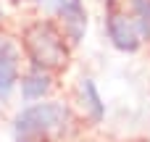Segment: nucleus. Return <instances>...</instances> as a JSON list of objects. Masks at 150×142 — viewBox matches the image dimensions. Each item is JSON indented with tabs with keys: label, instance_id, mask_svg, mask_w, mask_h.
Here are the masks:
<instances>
[{
	"label": "nucleus",
	"instance_id": "1",
	"mask_svg": "<svg viewBox=\"0 0 150 142\" xmlns=\"http://www.w3.org/2000/svg\"><path fill=\"white\" fill-rule=\"evenodd\" d=\"M21 45H24L29 63L37 69H45V71L66 69L69 55H71L63 29L50 18H37V21L26 24L24 34H21Z\"/></svg>",
	"mask_w": 150,
	"mask_h": 142
},
{
	"label": "nucleus",
	"instance_id": "2",
	"mask_svg": "<svg viewBox=\"0 0 150 142\" xmlns=\"http://www.w3.org/2000/svg\"><path fill=\"white\" fill-rule=\"evenodd\" d=\"M71 124H74L71 108L66 103H58V100L32 103V105L21 108L13 119L16 137H24L32 142L42 140V137H53V134H63Z\"/></svg>",
	"mask_w": 150,
	"mask_h": 142
},
{
	"label": "nucleus",
	"instance_id": "3",
	"mask_svg": "<svg viewBox=\"0 0 150 142\" xmlns=\"http://www.w3.org/2000/svg\"><path fill=\"white\" fill-rule=\"evenodd\" d=\"M105 32H108L111 45L121 53H137L142 45V37L134 26V18L129 13H124L121 8L105 13Z\"/></svg>",
	"mask_w": 150,
	"mask_h": 142
},
{
	"label": "nucleus",
	"instance_id": "4",
	"mask_svg": "<svg viewBox=\"0 0 150 142\" xmlns=\"http://www.w3.org/2000/svg\"><path fill=\"white\" fill-rule=\"evenodd\" d=\"M55 13H58V26L63 29L66 40L71 45L82 42L84 40V32H87V11H84V3L82 0H61L55 5Z\"/></svg>",
	"mask_w": 150,
	"mask_h": 142
},
{
	"label": "nucleus",
	"instance_id": "5",
	"mask_svg": "<svg viewBox=\"0 0 150 142\" xmlns=\"http://www.w3.org/2000/svg\"><path fill=\"white\" fill-rule=\"evenodd\" d=\"M18 69H21V50L16 47L13 40L0 37V97H8L18 84Z\"/></svg>",
	"mask_w": 150,
	"mask_h": 142
},
{
	"label": "nucleus",
	"instance_id": "6",
	"mask_svg": "<svg viewBox=\"0 0 150 142\" xmlns=\"http://www.w3.org/2000/svg\"><path fill=\"white\" fill-rule=\"evenodd\" d=\"M18 87H21V97H24L26 103L42 100V97L53 90V71H45V69L32 66L26 74L18 76Z\"/></svg>",
	"mask_w": 150,
	"mask_h": 142
},
{
	"label": "nucleus",
	"instance_id": "7",
	"mask_svg": "<svg viewBox=\"0 0 150 142\" xmlns=\"http://www.w3.org/2000/svg\"><path fill=\"white\" fill-rule=\"evenodd\" d=\"M82 103H84V111L90 113V119L95 124H100L105 119V103L98 92V84L92 79H82Z\"/></svg>",
	"mask_w": 150,
	"mask_h": 142
},
{
	"label": "nucleus",
	"instance_id": "8",
	"mask_svg": "<svg viewBox=\"0 0 150 142\" xmlns=\"http://www.w3.org/2000/svg\"><path fill=\"white\" fill-rule=\"evenodd\" d=\"M129 16L142 40H150V0H129Z\"/></svg>",
	"mask_w": 150,
	"mask_h": 142
},
{
	"label": "nucleus",
	"instance_id": "9",
	"mask_svg": "<svg viewBox=\"0 0 150 142\" xmlns=\"http://www.w3.org/2000/svg\"><path fill=\"white\" fill-rule=\"evenodd\" d=\"M34 3H42V5H50V8H53V11H55V5H58V3H61V0H34Z\"/></svg>",
	"mask_w": 150,
	"mask_h": 142
},
{
	"label": "nucleus",
	"instance_id": "10",
	"mask_svg": "<svg viewBox=\"0 0 150 142\" xmlns=\"http://www.w3.org/2000/svg\"><path fill=\"white\" fill-rule=\"evenodd\" d=\"M16 142H32V140H24V137H16Z\"/></svg>",
	"mask_w": 150,
	"mask_h": 142
}]
</instances>
